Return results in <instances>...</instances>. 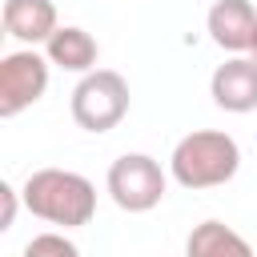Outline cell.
Segmentation results:
<instances>
[{
    "label": "cell",
    "mask_w": 257,
    "mask_h": 257,
    "mask_svg": "<svg viewBox=\"0 0 257 257\" xmlns=\"http://www.w3.org/2000/svg\"><path fill=\"white\" fill-rule=\"evenodd\" d=\"M20 197H24V209L32 217H40L48 225H60V229H80L96 213V185L84 173H72V169H36V173H28Z\"/></svg>",
    "instance_id": "cell-1"
},
{
    "label": "cell",
    "mask_w": 257,
    "mask_h": 257,
    "mask_svg": "<svg viewBox=\"0 0 257 257\" xmlns=\"http://www.w3.org/2000/svg\"><path fill=\"white\" fill-rule=\"evenodd\" d=\"M241 169V149L229 133L221 128H193L189 137H181L173 145L169 157V173L181 189H217L229 185Z\"/></svg>",
    "instance_id": "cell-2"
},
{
    "label": "cell",
    "mask_w": 257,
    "mask_h": 257,
    "mask_svg": "<svg viewBox=\"0 0 257 257\" xmlns=\"http://www.w3.org/2000/svg\"><path fill=\"white\" fill-rule=\"evenodd\" d=\"M133 92L116 68H92L72 88V120L84 133H108L128 116Z\"/></svg>",
    "instance_id": "cell-3"
},
{
    "label": "cell",
    "mask_w": 257,
    "mask_h": 257,
    "mask_svg": "<svg viewBox=\"0 0 257 257\" xmlns=\"http://www.w3.org/2000/svg\"><path fill=\"white\" fill-rule=\"evenodd\" d=\"M24 257H80V249H76L64 233L48 229V233H36V237L24 245Z\"/></svg>",
    "instance_id": "cell-11"
},
{
    "label": "cell",
    "mask_w": 257,
    "mask_h": 257,
    "mask_svg": "<svg viewBox=\"0 0 257 257\" xmlns=\"http://www.w3.org/2000/svg\"><path fill=\"white\" fill-rule=\"evenodd\" d=\"M44 56H48V64H56V68H64V72L88 76V72L96 68L100 44L92 40V32H84V28H76V24H60V28L52 32V40L44 44Z\"/></svg>",
    "instance_id": "cell-9"
},
{
    "label": "cell",
    "mask_w": 257,
    "mask_h": 257,
    "mask_svg": "<svg viewBox=\"0 0 257 257\" xmlns=\"http://www.w3.org/2000/svg\"><path fill=\"white\" fill-rule=\"evenodd\" d=\"M205 28L221 52L241 56V52H249V40L257 28V8H253V0H213Z\"/></svg>",
    "instance_id": "cell-7"
},
{
    "label": "cell",
    "mask_w": 257,
    "mask_h": 257,
    "mask_svg": "<svg viewBox=\"0 0 257 257\" xmlns=\"http://www.w3.org/2000/svg\"><path fill=\"white\" fill-rule=\"evenodd\" d=\"M209 96L225 112H253L257 108V64L249 56H229L209 76Z\"/></svg>",
    "instance_id": "cell-6"
},
{
    "label": "cell",
    "mask_w": 257,
    "mask_h": 257,
    "mask_svg": "<svg viewBox=\"0 0 257 257\" xmlns=\"http://www.w3.org/2000/svg\"><path fill=\"white\" fill-rule=\"evenodd\" d=\"M60 20L52 0H4V32L12 40L36 48V44H48Z\"/></svg>",
    "instance_id": "cell-8"
},
{
    "label": "cell",
    "mask_w": 257,
    "mask_h": 257,
    "mask_svg": "<svg viewBox=\"0 0 257 257\" xmlns=\"http://www.w3.org/2000/svg\"><path fill=\"white\" fill-rule=\"evenodd\" d=\"M249 60L257 64V28H253V40H249Z\"/></svg>",
    "instance_id": "cell-13"
},
{
    "label": "cell",
    "mask_w": 257,
    "mask_h": 257,
    "mask_svg": "<svg viewBox=\"0 0 257 257\" xmlns=\"http://www.w3.org/2000/svg\"><path fill=\"white\" fill-rule=\"evenodd\" d=\"M185 257H257L253 245L225 221H201L185 237Z\"/></svg>",
    "instance_id": "cell-10"
},
{
    "label": "cell",
    "mask_w": 257,
    "mask_h": 257,
    "mask_svg": "<svg viewBox=\"0 0 257 257\" xmlns=\"http://www.w3.org/2000/svg\"><path fill=\"white\" fill-rule=\"evenodd\" d=\"M48 88V56L36 48H16L0 60V116L12 120L32 108Z\"/></svg>",
    "instance_id": "cell-5"
},
{
    "label": "cell",
    "mask_w": 257,
    "mask_h": 257,
    "mask_svg": "<svg viewBox=\"0 0 257 257\" xmlns=\"http://www.w3.org/2000/svg\"><path fill=\"white\" fill-rule=\"evenodd\" d=\"M0 201H4V213H0V229H12V221H16V205H20L24 197H20V193H16V189L4 181V185H0Z\"/></svg>",
    "instance_id": "cell-12"
},
{
    "label": "cell",
    "mask_w": 257,
    "mask_h": 257,
    "mask_svg": "<svg viewBox=\"0 0 257 257\" xmlns=\"http://www.w3.org/2000/svg\"><path fill=\"white\" fill-rule=\"evenodd\" d=\"M104 185H108V197L116 201V209H124V213H149V209L161 205L169 177H165V169H161L157 157H149V153H124V157H116L108 165Z\"/></svg>",
    "instance_id": "cell-4"
}]
</instances>
